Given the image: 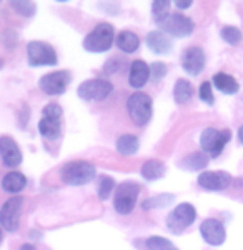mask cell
Returning a JSON list of instances; mask_svg holds the SVG:
<instances>
[{"label":"cell","instance_id":"9a60e30c","mask_svg":"<svg viewBox=\"0 0 243 250\" xmlns=\"http://www.w3.org/2000/svg\"><path fill=\"white\" fill-rule=\"evenodd\" d=\"M0 155H2L3 165L7 167H17L22 164V152H20L17 142L12 137H0Z\"/></svg>","mask_w":243,"mask_h":250},{"label":"cell","instance_id":"7a4b0ae2","mask_svg":"<svg viewBox=\"0 0 243 250\" xmlns=\"http://www.w3.org/2000/svg\"><path fill=\"white\" fill-rule=\"evenodd\" d=\"M127 112L130 115L132 122L137 127H143L150 122L153 114V102L150 99V95L143 94V92H135L127 99Z\"/></svg>","mask_w":243,"mask_h":250},{"label":"cell","instance_id":"52a82bcc","mask_svg":"<svg viewBox=\"0 0 243 250\" xmlns=\"http://www.w3.org/2000/svg\"><path fill=\"white\" fill-rule=\"evenodd\" d=\"M27 57L28 65L30 67H40V65H57L59 59H57L55 48L50 43L34 40L28 42L27 45Z\"/></svg>","mask_w":243,"mask_h":250},{"label":"cell","instance_id":"44dd1931","mask_svg":"<svg viewBox=\"0 0 243 250\" xmlns=\"http://www.w3.org/2000/svg\"><path fill=\"white\" fill-rule=\"evenodd\" d=\"M39 132L42 134L43 139L47 140H57L62 135V124L60 119H47L42 117V120L39 122Z\"/></svg>","mask_w":243,"mask_h":250},{"label":"cell","instance_id":"5bb4252c","mask_svg":"<svg viewBox=\"0 0 243 250\" xmlns=\"http://www.w3.org/2000/svg\"><path fill=\"white\" fill-rule=\"evenodd\" d=\"M182 67L188 75L195 77L205 68V52L202 47H188L182 55Z\"/></svg>","mask_w":243,"mask_h":250},{"label":"cell","instance_id":"1f68e13d","mask_svg":"<svg viewBox=\"0 0 243 250\" xmlns=\"http://www.w3.org/2000/svg\"><path fill=\"white\" fill-rule=\"evenodd\" d=\"M165 75H167V65L163 62H153L150 65V77L155 80V82H160Z\"/></svg>","mask_w":243,"mask_h":250},{"label":"cell","instance_id":"4dcf8cb0","mask_svg":"<svg viewBox=\"0 0 243 250\" xmlns=\"http://www.w3.org/2000/svg\"><path fill=\"white\" fill-rule=\"evenodd\" d=\"M168 9H170L168 0H155V2L152 3V14H153V20H155V23L162 22V20L167 17V15L170 14Z\"/></svg>","mask_w":243,"mask_h":250},{"label":"cell","instance_id":"ffe728a7","mask_svg":"<svg viewBox=\"0 0 243 250\" xmlns=\"http://www.w3.org/2000/svg\"><path fill=\"white\" fill-rule=\"evenodd\" d=\"M165 172H167V167H165V164L162 162V160H157V159H150L147 160L143 165H142V177H143L145 180H148V182H153V180H159L162 177L165 175Z\"/></svg>","mask_w":243,"mask_h":250},{"label":"cell","instance_id":"ac0fdd59","mask_svg":"<svg viewBox=\"0 0 243 250\" xmlns=\"http://www.w3.org/2000/svg\"><path fill=\"white\" fill-rule=\"evenodd\" d=\"M115 148L117 152L125 157H130V155H135L140 148V140L137 135H132V134H123L117 139L115 142Z\"/></svg>","mask_w":243,"mask_h":250},{"label":"cell","instance_id":"4316f807","mask_svg":"<svg viewBox=\"0 0 243 250\" xmlns=\"http://www.w3.org/2000/svg\"><path fill=\"white\" fill-rule=\"evenodd\" d=\"M10 7L23 17H34L37 12V5L30 0H10Z\"/></svg>","mask_w":243,"mask_h":250},{"label":"cell","instance_id":"f1b7e54d","mask_svg":"<svg viewBox=\"0 0 243 250\" xmlns=\"http://www.w3.org/2000/svg\"><path fill=\"white\" fill-rule=\"evenodd\" d=\"M117 187V184H115V180L112 179L110 175H103V177H100V180H99V199L100 200H107L108 197H110V193L113 192V188Z\"/></svg>","mask_w":243,"mask_h":250},{"label":"cell","instance_id":"4fadbf2b","mask_svg":"<svg viewBox=\"0 0 243 250\" xmlns=\"http://www.w3.org/2000/svg\"><path fill=\"white\" fill-rule=\"evenodd\" d=\"M200 233L206 244L213 247H218L226 240L225 225L218 219H205L200 225Z\"/></svg>","mask_w":243,"mask_h":250},{"label":"cell","instance_id":"484cf974","mask_svg":"<svg viewBox=\"0 0 243 250\" xmlns=\"http://www.w3.org/2000/svg\"><path fill=\"white\" fill-rule=\"evenodd\" d=\"M175 197L172 193H160V195H155V197H150V199L143 200L142 202V208L143 210H153V208H163L167 207L173 202Z\"/></svg>","mask_w":243,"mask_h":250},{"label":"cell","instance_id":"6da1fadb","mask_svg":"<svg viewBox=\"0 0 243 250\" xmlns=\"http://www.w3.org/2000/svg\"><path fill=\"white\" fill-rule=\"evenodd\" d=\"M97 168L94 164L87 162V160H72L60 168V179L63 184L80 187V185H87L88 182L95 179Z\"/></svg>","mask_w":243,"mask_h":250},{"label":"cell","instance_id":"e0dca14e","mask_svg":"<svg viewBox=\"0 0 243 250\" xmlns=\"http://www.w3.org/2000/svg\"><path fill=\"white\" fill-rule=\"evenodd\" d=\"M150 79V65L143 60H133L128 70V85L132 88H142L147 85Z\"/></svg>","mask_w":243,"mask_h":250},{"label":"cell","instance_id":"8992f818","mask_svg":"<svg viewBox=\"0 0 243 250\" xmlns=\"http://www.w3.org/2000/svg\"><path fill=\"white\" fill-rule=\"evenodd\" d=\"M230 139H232L230 130H217L213 127H208L200 135V147L210 157H218L223 152Z\"/></svg>","mask_w":243,"mask_h":250},{"label":"cell","instance_id":"7c38bea8","mask_svg":"<svg viewBox=\"0 0 243 250\" xmlns=\"http://www.w3.org/2000/svg\"><path fill=\"white\" fill-rule=\"evenodd\" d=\"M198 185L203 190L208 192H218L225 190L232 184V175L225 170H205L198 175Z\"/></svg>","mask_w":243,"mask_h":250},{"label":"cell","instance_id":"8d00e7d4","mask_svg":"<svg viewBox=\"0 0 243 250\" xmlns=\"http://www.w3.org/2000/svg\"><path fill=\"white\" fill-rule=\"evenodd\" d=\"M238 139H240V142H242V145H243V125L240 127V130H238Z\"/></svg>","mask_w":243,"mask_h":250},{"label":"cell","instance_id":"f546056e","mask_svg":"<svg viewBox=\"0 0 243 250\" xmlns=\"http://www.w3.org/2000/svg\"><path fill=\"white\" fill-rule=\"evenodd\" d=\"M220 35L226 43H230V45H238V43L242 42V37H243L240 29H237V27H233V25L223 27V29L220 30Z\"/></svg>","mask_w":243,"mask_h":250},{"label":"cell","instance_id":"d4e9b609","mask_svg":"<svg viewBox=\"0 0 243 250\" xmlns=\"http://www.w3.org/2000/svg\"><path fill=\"white\" fill-rule=\"evenodd\" d=\"M206 165H208V157L203 152H193L180 162V167L187 168V170H202Z\"/></svg>","mask_w":243,"mask_h":250},{"label":"cell","instance_id":"e575fe53","mask_svg":"<svg viewBox=\"0 0 243 250\" xmlns=\"http://www.w3.org/2000/svg\"><path fill=\"white\" fill-rule=\"evenodd\" d=\"M175 5L178 9H188V7H192V0H187V2H175Z\"/></svg>","mask_w":243,"mask_h":250},{"label":"cell","instance_id":"d6a6232c","mask_svg":"<svg viewBox=\"0 0 243 250\" xmlns=\"http://www.w3.org/2000/svg\"><path fill=\"white\" fill-rule=\"evenodd\" d=\"M198 95H200V99L203 100L205 104H208V105H213V104H215V97H213L212 83H210V82H203V83H202L200 90H198Z\"/></svg>","mask_w":243,"mask_h":250},{"label":"cell","instance_id":"ba28073f","mask_svg":"<svg viewBox=\"0 0 243 250\" xmlns=\"http://www.w3.org/2000/svg\"><path fill=\"white\" fill-rule=\"evenodd\" d=\"M162 32L172 37H188L195 29L193 20L183 14H168L162 22H159Z\"/></svg>","mask_w":243,"mask_h":250},{"label":"cell","instance_id":"cb8c5ba5","mask_svg":"<svg viewBox=\"0 0 243 250\" xmlns=\"http://www.w3.org/2000/svg\"><path fill=\"white\" fill-rule=\"evenodd\" d=\"M193 97V85L185 79H178L175 87H173V99L178 105H185Z\"/></svg>","mask_w":243,"mask_h":250},{"label":"cell","instance_id":"74e56055","mask_svg":"<svg viewBox=\"0 0 243 250\" xmlns=\"http://www.w3.org/2000/svg\"><path fill=\"white\" fill-rule=\"evenodd\" d=\"M0 242H2V229H0Z\"/></svg>","mask_w":243,"mask_h":250},{"label":"cell","instance_id":"603a6c76","mask_svg":"<svg viewBox=\"0 0 243 250\" xmlns=\"http://www.w3.org/2000/svg\"><path fill=\"white\" fill-rule=\"evenodd\" d=\"M27 179L23 173L20 172H9L5 177L2 179V188L9 193H19L25 188Z\"/></svg>","mask_w":243,"mask_h":250},{"label":"cell","instance_id":"d6986e66","mask_svg":"<svg viewBox=\"0 0 243 250\" xmlns=\"http://www.w3.org/2000/svg\"><path fill=\"white\" fill-rule=\"evenodd\" d=\"M115 43H117V47H119L122 52H125V54H133V52L139 50L140 39H139V35H137L135 32L123 30V32H120V34L117 35Z\"/></svg>","mask_w":243,"mask_h":250},{"label":"cell","instance_id":"9c48e42d","mask_svg":"<svg viewBox=\"0 0 243 250\" xmlns=\"http://www.w3.org/2000/svg\"><path fill=\"white\" fill-rule=\"evenodd\" d=\"M72 82V74L68 70H55L45 74L39 80V87L47 95H62L65 94Z\"/></svg>","mask_w":243,"mask_h":250},{"label":"cell","instance_id":"30bf717a","mask_svg":"<svg viewBox=\"0 0 243 250\" xmlns=\"http://www.w3.org/2000/svg\"><path fill=\"white\" fill-rule=\"evenodd\" d=\"M113 92L112 82L105 79H88L77 88V94L83 100H103Z\"/></svg>","mask_w":243,"mask_h":250},{"label":"cell","instance_id":"277c9868","mask_svg":"<svg viewBox=\"0 0 243 250\" xmlns=\"http://www.w3.org/2000/svg\"><path fill=\"white\" fill-rule=\"evenodd\" d=\"M140 193V185L137 182H122L117 187L115 200H113V208L120 215H128L137 205V199Z\"/></svg>","mask_w":243,"mask_h":250},{"label":"cell","instance_id":"8fae6325","mask_svg":"<svg viewBox=\"0 0 243 250\" xmlns=\"http://www.w3.org/2000/svg\"><path fill=\"white\" fill-rule=\"evenodd\" d=\"M23 199L20 195L10 197L9 200H5V204L0 208V225L5 230L15 232L20 225V212H22Z\"/></svg>","mask_w":243,"mask_h":250},{"label":"cell","instance_id":"2e32d148","mask_svg":"<svg viewBox=\"0 0 243 250\" xmlns=\"http://www.w3.org/2000/svg\"><path fill=\"white\" fill-rule=\"evenodd\" d=\"M145 43H147V47L153 52V54H159V55L168 54L173 47L172 39H170L168 35L162 30L148 32L147 37H145Z\"/></svg>","mask_w":243,"mask_h":250},{"label":"cell","instance_id":"83f0119b","mask_svg":"<svg viewBox=\"0 0 243 250\" xmlns=\"http://www.w3.org/2000/svg\"><path fill=\"white\" fill-rule=\"evenodd\" d=\"M145 245H147L148 250H178L172 242L167 240L165 237H159V235L148 237L145 240Z\"/></svg>","mask_w":243,"mask_h":250},{"label":"cell","instance_id":"5b68a950","mask_svg":"<svg viewBox=\"0 0 243 250\" xmlns=\"http://www.w3.org/2000/svg\"><path fill=\"white\" fill-rule=\"evenodd\" d=\"M197 219V208L192 204H178L172 213L167 217V229L175 235L185 232V229L195 222Z\"/></svg>","mask_w":243,"mask_h":250},{"label":"cell","instance_id":"d590c367","mask_svg":"<svg viewBox=\"0 0 243 250\" xmlns=\"http://www.w3.org/2000/svg\"><path fill=\"white\" fill-rule=\"evenodd\" d=\"M20 250H37V249H35L32 244H23L22 247H20Z\"/></svg>","mask_w":243,"mask_h":250},{"label":"cell","instance_id":"7402d4cb","mask_svg":"<svg viewBox=\"0 0 243 250\" xmlns=\"http://www.w3.org/2000/svg\"><path fill=\"white\" fill-rule=\"evenodd\" d=\"M212 80H213V85L226 95H233L240 90V85H238L237 80H235L232 75L225 74V72H218V74L213 75Z\"/></svg>","mask_w":243,"mask_h":250},{"label":"cell","instance_id":"3957f363","mask_svg":"<svg viewBox=\"0 0 243 250\" xmlns=\"http://www.w3.org/2000/svg\"><path fill=\"white\" fill-rule=\"evenodd\" d=\"M115 29L112 23H99L83 40V48L92 54H102L113 45Z\"/></svg>","mask_w":243,"mask_h":250},{"label":"cell","instance_id":"836d02e7","mask_svg":"<svg viewBox=\"0 0 243 250\" xmlns=\"http://www.w3.org/2000/svg\"><path fill=\"white\" fill-rule=\"evenodd\" d=\"M62 114L63 110L59 104H47L42 110V117H47V119H60Z\"/></svg>","mask_w":243,"mask_h":250}]
</instances>
